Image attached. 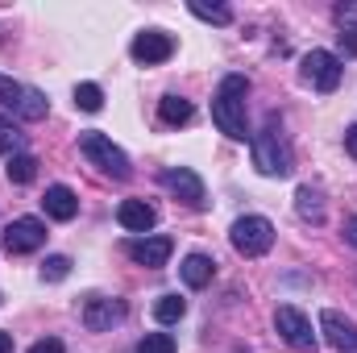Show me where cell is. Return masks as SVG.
<instances>
[{"instance_id":"6da1fadb","label":"cell","mask_w":357,"mask_h":353,"mask_svg":"<svg viewBox=\"0 0 357 353\" xmlns=\"http://www.w3.org/2000/svg\"><path fill=\"white\" fill-rule=\"evenodd\" d=\"M245 96H250V80L245 75H225L216 96H212V121L233 142H245L250 137L245 133Z\"/></svg>"},{"instance_id":"7a4b0ae2","label":"cell","mask_w":357,"mask_h":353,"mask_svg":"<svg viewBox=\"0 0 357 353\" xmlns=\"http://www.w3.org/2000/svg\"><path fill=\"white\" fill-rule=\"evenodd\" d=\"M291 163H295V158H291V146H287V137H282V125L270 117L266 129L254 137V167L270 179H282V175H291Z\"/></svg>"},{"instance_id":"3957f363","label":"cell","mask_w":357,"mask_h":353,"mask_svg":"<svg viewBox=\"0 0 357 353\" xmlns=\"http://www.w3.org/2000/svg\"><path fill=\"white\" fill-rule=\"evenodd\" d=\"M79 150L88 154L91 167H100L108 179H129V175H133V167H129L125 150H121V146H112V137H104V133H79Z\"/></svg>"},{"instance_id":"277c9868","label":"cell","mask_w":357,"mask_h":353,"mask_svg":"<svg viewBox=\"0 0 357 353\" xmlns=\"http://www.w3.org/2000/svg\"><path fill=\"white\" fill-rule=\"evenodd\" d=\"M229 241H233L237 254H245V258H262L270 246H274V225H270L266 216H241V220H233Z\"/></svg>"},{"instance_id":"5b68a950","label":"cell","mask_w":357,"mask_h":353,"mask_svg":"<svg viewBox=\"0 0 357 353\" xmlns=\"http://www.w3.org/2000/svg\"><path fill=\"white\" fill-rule=\"evenodd\" d=\"M0 104L4 108H13L21 121H42L46 117V96L38 88H25V84H17V80H8V75H0Z\"/></svg>"},{"instance_id":"8992f818","label":"cell","mask_w":357,"mask_h":353,"mask_svg":"<svg viewBox=\"0 0 357 353\" xmlns=\"http://www.w3.org/2000/svg\"><path fill=\"white\" fill-rule=\"evenodd\" d=\"M274 329H278V337H282V341H287L295 353H316V333H312V320H307L299 308L282 303V308L274 312Z\"/></svg>"},{"instance_id":"52a82bcc","label":"cell","mask_w":357,"mask_h":353,"mask_svg":"<svg viewBox=\"0 0 357 353\" xmlns=\"http://www.w3.org/2000/svg\"><path fill=\"white\" fill-rule=\"evenodd\" d=\"M46 246V225L38 216H17L8 229H4V250L8 254H33Z\"/></svg>"},{"instance_id":"ba28073f","label":"cell","mask_w":357,"mask_h":353,"mask_svg":"<svg viewBox=\"0 0 357 353\" xmlns=\"http://www.w3.org/2000/svg\"><path fill=\"white\" fill-rule=\"evenodd\" d=\"M303 80L316 91H337V84H341V59L328 54V50H312L303 59Z\"/></svg>"},{"instance_id":"9c48e42d","label":"cell","mask_w":357,"mask_h":353,"mask_svg":"<svg viewBox=\"0 0 357 353\" xmlns=\"http://www.w3.org/2000/svg\"><path fill=\"white\" fill-rule=\"evenodd\" d=\"M158 179H162V187H167L175 200H183L187 208H204V179L195 175V171H187V167H167Z\"/></svg>"},{"instance_id":"30bf717a","label":"cell","mask_w":357,"mask_h":353,"mask_svg":"<svg viewBox=\"0 0 357 353\" xmlns=\"http://www.w3.org/2000/svg\"><path fill=\"white\" fill-rule=\"evenodd\" d=\"M129 54H133L137 63H146V67L167 63V59L175 54V38H171V33H162V29H146V33H137V38H133Z\"/></svg>"},{"instance_id":"8fae6325","label":"cell","mask_w":357,"mask_h":353,"mask_svg":"<svg viewBox=\"0 0 357 353\" xmlns=\"http://www.w3.org/2000/svg\"><path fill=\"white\" fill-rule=\"evenodd\" d=\"M320 333H324V341L333 345V350L341 353H357V324L349 316H341V312H320Z\"/></svg>"},{"instance_id":"7c38bea8","label":"cell","mask_w":357,"mask_h":353,"mask_svg":"<svg viewBox=\"0 0 357 353\" xmlns=\"http://www.w3.org/2000/svg\"><path fill=\"white\" fill-rule=\"evenodd\" d=\"M129 250V258L137 266H150V270H158V266H167V258H171V237H137V241H129L125 246Z\"/></svg>"},{"instance_id":"4fadbf2b","label":"cell","mask_w":357,"mask_h":353,"mask_svg":"<svg viewBox=\"0 0 357 353\" xmlns=\"http://www.w3.org/2000/svg\"><path fill=\"white\" fill-rule=\"evenodd\" d=\"M116 220H121L129 233H150V229L158 225V212H154V204H146V200H125V204L116 208Z\"/></svg>"},{"instance_id":"5bb4252c","label":"cell","mask_w":357,"mask_h":353,"mask_svg":"<svg viewBox=\"0 0 357 353\" xmlns=\"http://www.w3.org/2000/svg\"><path fill=\"white\" fill-rule=\"evenodd\" d=\"M121 316H125V308L116 299H88L84 303V324H88L91 333H108Z\"/></svg>"},{"instance_id":"9a60e30c","label":"cell","mask_w":357,"mask_h":353,"mask_svg":"<svg viewBox=\"0 0 357 353\" xmlns=\"http://www.w3.org/2000/svg\"><path fill=\"white\" fill-rule=\"evenodd\" d=\"M42 204H46V216H54V220H75V212H79V195L71 187H63V183L46 187Z\"/></svg>"},{"instance_id":"2e32d148","label":"cell","mask_w":357,"mask_h":353,"mask_svg":"<svg viewBox=\"0 0 357 353\" xmlns=\"http://www.w3.org/2000/svg\"><path fill=\"white\" fill-rule=\"evenodd\" d=\"M178 274H183V283H187V287H195V291H199V287H208V283H212L216 262H212L208 254H187L183 266H178Z\"/></svg>"},{"instance_id":"e0dca14e","label":"cell","mask_w":357,"mask_h":353,"mask_svg":"<svg viewBox=\"0 0 357 353\" xmlns=\"http://www.w3.org/2000/svg\"><path fill=\"white\" fill-rule=\"evenodd\" d=\"M158 117H162V125H187V121H191V100H183V96H162Z\"/></svg>"},{"instance_id":"ac0fdd59","label":"cell","mask_w":357,"mask_h":353,"mask_svg":"<svg viewBox=\"0 0 357 353\" xmlns=\"http://www.w3.org/2000/svg\"><path fill=\"white\" fill-rule=\"evenodd\" d=\"M337 25H341V42L357 54V4H337Z\"/></svg>"},{"instance_id":"d6986e66","label":"cell","mask_w":357,"mask_h":353,"mask_svg":"<svg viewBox=\"0 0 357 353\" xmlns=\"http://www.w3.org/2000/svg\"><path fill=\"white\" fill-rule=\"evenodd\" d=\"M295 208H299V216L303 220H324V204H320V191H312V187H299V195H295Z\"/></svg>"},{"instance_id":"ffe728a7","label":"cell","mask_w":357,"mask_h":353,"mask_svg":"<svg viewBox=\"0 0 357 353\" xmlns=\"http://www.w3.org/2000/svg\"><path fill=\"white\" fill-rule=\"evenodd\" d=\"M183 312H187V299H178V295H158V303H154L158 324H175V320H183Z\"/></svg>"},{"instance_id":"44dd1931","label":"cell","mask_w":357,"mask_h":353,"mask_svg":"<svg viewBox=\"0 0 357 353\" xmlns=\"http://www.w3.org/2000/svg\"><path fill=\"white\" fill-rule=\"evenodd\" d=\"M191 13L199 21H212V25H229L233 21V8L229 4H204V0H191Z\"/></svg>"},{"instance_id":"7402d4cb","label":"cell","mask_w":357,"mask_h":353,"mask_svg":"<svg viewBox=\"0 0 357 353\" xmlns=\"http://www.w3.org/2000/svg\"><path fill=\"white\" fill-rule=\"evenodd\" d=\"M21 146H25V133L0 117V154H4V158H17V154H21Z\"/></svg>"},{"instance_id":"603a6c76","label":"cell","mask_w":357,"mask_h":353,"mask_svg":"<svg viewBox=\"0 0 357 353\" xmlns=\"http://www.w3.org/2000/svg\"><path fill=\"white\" fill-rule=\"evenodd\" d=\"M8 179H13V183H33V179H38V158H33V154L8 158Z\"/></svg>"},{"instance_id":"cb8c5ba5","label":"cell","mask_w":357,"mask_h":353,"mask_svg":"<svg viewBox=\"0 0 357 353\" xmlns=\"http://www.w3.org/2000/svg\"><path fill=\"white\" fill-rule=\"evenodd\" d=\"M75 108L100 112V108H104V91L96 88V84H79V88H75Z\"/></svg>"},{"instance_id":"d4e9b609","label":"cell","mask_w":357,"mask_h":353,"mask_svg":"<svg viewBox=\"0 0 357 353\" xmlns=\"http://www.w3.org/2000/svg\"><path fill=\"white\" fill-rule=\"evenodd\" d=\"M137 353H175V337L171 333H146L137 341Z\"/></svg>"},{"instance_id":"484cf974","label":"cell","mask_w":357,"mask_h":353,"mask_svg":"<svg viewBox=\"0 0 357 353\" xmlns=\"http://www.w3.org/2000/svg\"><path fill=\"white\" fill-rule=\"evenodd\" d=\"M67 274H71V258H67V254H54V258L42 262V278H46V283H63Z\"/></svg>"},{"instance_id":"4316f807","label":"cell","mask_w":357,"mask_h":353,"mask_svg":"<svg viewBox=\"0 0 357 353\" xmlns=\"http://www.w3.org/2000/svg\"><path fill=\"white\" fill-rule=\"evenodd\" d=\"M29 353H63V341L59 337H42V341H33Z\"/></svg>"},{"instance_id":"83f0119b","label":"cell","mask_w":357,"mask_h":353,"mask_svg":"<svg viewBox=\"0 0 357 353\" xmlns=\"http://www.w3.org/2000/svg\"><path fill=\"white\" fill-rule=\"evenodd\" d=\"M345 241H349V246H357V216H349V220H345Z\"/></svg>"},{"instance_id":"f1b7e54d","label":"cell","mask_w":357,"mask_h":353,"mask_svg":"<svg viewBox=\"0 0 357 353\" xmlns=\"http://www.w3.org/2000/svg\"><path fill=\"white\" fill-rule=\"evenodd\" d=\"M345 150H349V154L357 158V125L349 129V133H345Z\"/></svg>"},{"instance_id":"f546056e","label":"cell","mask_w":357,"mask_h":353,"mask_svg":"<svg viewBox=\"0 0 357 353\" xmlns=\"http://www.w3.org/2000/svg\"><path fill=\"white\" fill-rule=\"evenodd\" d=\"M0 353H13V333H0Z\"/></svg>"}]
</instances>
